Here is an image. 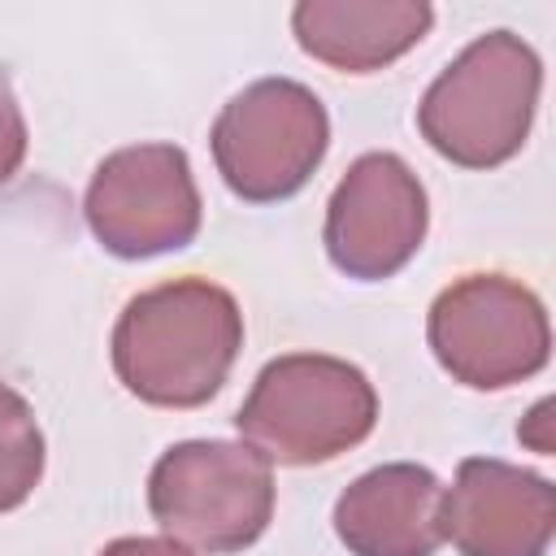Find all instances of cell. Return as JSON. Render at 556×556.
<instances>
[{
    "instance_id": "cell-13",
    "label": "cell",
    "mask_w": 556,
    "mask_h": 556,
    "mask_svg": "<svg viewBox=\"0 0 556 556\" xmlns=\"http://www.w3.org/2000/svg\"><path fill=\"white\" fill-rule=\"evenodd\" d=\"M26 161V117L17 109L9 70L0 65V182H9Z\"/></svg>"
},
{
    "instance_id": "cell-12",
    "label": "cell",
    "mask_w": 556,
    "mask_h": 556,
    "mask_svg": "<svg viewBox=\"0 0 556 556\" xmlns=\"http://www.w3.org/2000/svg\"><path fill=\"white\" fill-rule=\"evenodd\" d=\"M43 478V430L35 408L0 382V513H13L30 500Z\"/></svg>"
},
{
    "instance_id": "cell-11",
    "label": "cell",
    "mask_w": 556,
    "mask_h": 556,
    "mask_svg": "<svg viewBox=\"0 0 556 556\" xmlns=\"http://www.w3.org/2000/svg\"><path fill=\"white\" fill-rule=\"evenodd\" d=\"M434 9L421 0H304L291 9L295 43L343 74H374L404 56L430 30Z\"/></svg>"
},
{
    "instance_id": "cell-14",
    "label": "cell",
    "mask_w": 556,
    "mask_h": 556,
    "mask_svg": "<svg viewBox=\"0 0 556 556\" xmlns=\"http://www.w3.org/2000/svg\"><path fill=\"white\" fill-rule=\"evenodd\" d=\"M96 556H191L182 543L174 539H148V534H135V539H113L109 547H100Z\"/></svg>"
},
{
    "instance_id": "cell-7",
    "label": "cell",
    "mask_w": 556,
    "mask_h": 556,
    "mask_svg": "<svg viewBox=\"0 0 556 556\" xmlns=\"http://www.w3.org/2000/svg\"><path fill=\"white\" fill-rule=\"evenodd\" d=\"M83 213L104 252L143 261L178 252L200 235V191L178 143H135L109 152L83 195Z\"/></svg>"
},
{
    "instance_id": "cell-2",
    "label": "cell",
    "mask_w": 556,
    "mask_h": 556,
    "mask_svg": "<svg viewBox=\"0 0 556 556\" xmlns=\"http://www.w3.org/2000/svg\"><path fill=\"white\" fill-rule=\"evenodd\" d=\"M539 87L543 65L534 48L513 30H491L426 87L417 130L443 161L460 169H495L521 152Z\"/></svg>"
},
{
    "instance_id": "cell-15",
    "label": "cell",
    "mask_w": 556,
    "mask_h": 556,
    "mask_svg": "<svg viewBox=\"0 0 556 556\" xmlns=\"http://www.w3.org/2000/svg\"><path fill=\"white\" fill-rule=\"evenodd\" d=\"M517 439L521 443H530L534 452H552V400H539L534 408H530V417H526V426H517Z\"/></svg>"
},
{
    "instance_id": "cell-3",
    "label": "cell",
    "mask_w": 556,
    "mask_h": 556,
    "mask_svg": "<svg viewBox=\"0 0 556 556\" xmlns=\"http://www.w3.org/2000/svg\"><path fill=\"white\" fill-rule=\"evenodd\" d=\"M374 421V382L356 365L321 352L269 361L235 417L243 443L269 465H326L369 439Z\"/></svg>"
},
{
    "instance_id": "cell-9",
    "label": "cell",
    "mask_w": 556,
    "mask_h": 556,
    "mask_svg": "<svg viewBox=\"0 0 556 556\" xmlns=\"http://www.w3.org/2000/svg\"><path fill=\"white\" fill-rule=\"evenodd\" d=\"M552 526V482L508 460L469 456L443 491V539L460 556H547Z\"/></svg>"
},
{
    "instance_id": "cell-5",
    "label": "cell",
    "mask_w": 556,
    "mask_h": 556,
    "mask_svg": "<svg viewBox=\"0 0 556 556\" xmlns=\"http://www.w3.org/2000/svg\"><path fill=\"white\" fill-rule=\"evenodd\" d=\"M213 161L222 182L248 204L295 195L330 148L326 104L295 78H256L213 122Z\"/></svg>"
},
{
    "instance_id": "cell-8",
    "label": "cell",
    "mask_w": 556,
    "mask_h": 556,
    "mask_svg": "<svg viewBox=\"0 0 556 556\" xmlns=\"http://www.w3.org/2000/svg\"><path fill=\"white\" fill-rule=\"evenodd\" d=\"M430 204L421 178L395 152H365L339 178L326 204V256L356 282L400 274L426 239Z\"/></svg>"
},
{
    "instance_id": "cell-10",
    "label": "cell",
    "mask_w": 556,
    "mask_h": 556,
    "mask_svg": "<svg viewBox=\"0 0 556 556\" xmlns=\"http://www.w3.org/2000/svg\"><path fill=\"white\" fill-rule=\"evenodd\" d=\"M443 482L426 465H378L334 500V534L352 556H434L443 543Z\"/></svg>"
},
{
    "instance_id": "cell-4",
    "label": "cell",
    "mask_w": 556,
    "mask_h": 556,
    "mask_svg": "<svg viewBox=\"0 0 556 556\" xmlns=\"http://www.w3.org/2000/svg\"><path fill=\"white\" fill-rule=\"evenodd\" d=\"M148 513L187 552H243L274 517V469L248 443H174L148 473Z\"/></svg>"
},
{
    "instance_id": "cell-1",
    "label": "cell",
    "mask_w": 556,
    "mask_h": 556,
    "mask_svg": "<svg viewBox=\"0 0 556 556\" xmlns=\"http://www.w3.org/2000/svg\"><path fill=\"white\" fill-rule=\"evenodd\" d=\"M243 348L235 295L208 278H174L126 300L109 356L117 382L156 408L208 404Z\"/></svg>"
},
{
    "instance_id": "cell-6",
    "label": "cell",
    "mask_w": 556,
    "mask_h": 556,
    "mask_svg": "<svg viewBox=\"0 0 556 556\" xmlns=\"http://www.w3.org/2000/svg\"><path fill=\"white\" fill-rule=\"evenodd\" d=\"M426 339L434 361L473 391H504L539 374L552 352L543 300L508 274H465L443 287Z\"/></svg>"
}]
</instances>
